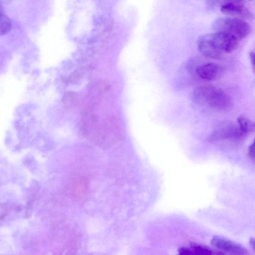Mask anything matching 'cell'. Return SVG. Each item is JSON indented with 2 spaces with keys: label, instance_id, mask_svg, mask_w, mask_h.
<instances>
[{
  "label": "cell",
  "instance_id": "obj_1",
  "mask_svg": "<svg viewBox=\"0 0 255 255\" xmlns=\"http://www.w3.org/2000/svg\"><path fill=\"white\" fill-rule=\"evenodd\" d=\"M196 104L214 110H227L232 106L230 97L221 89L211 85L197 87L192 94Z\"/></svg>",
  "mask_w": 255,
  "mask_h": 255
},
{
  "label": "cell",
  "instance_id": "obj_2",
  "mask_svg": "<svg viewBox=\"0 0 255 255\" xmlns=\"http://www.w3.org/2000/svg\"><path fill=\"white\" fill-rule=\"evenodd\" d=\"M213 27L215 31L226 33L238 41L247 37L251 32L249 24L237 17H219L214 22Z\"/></svg>",
  "mask_w": 255,
  "mask_h": 255
},
{
  "label": "cell",
  "instance_id": "obj_3",
  "mask_svg": "<svg viewBox=\"0 0 255 255\" xmlns=\"http://www.w3.org/2000/svg\"><path fill=\"white\" fill-rule=\"evenodd\" d=\"M215 47L224 53H230L237 47L238 40L232 36L221 32L207 34Z\"/></svg>",
  "mask_w": 255,
  "mask_h": 255
},
{
  "label": "cell",
  "instance_id": "obj_4",
  "mask_svg": "<svg viewBox=\"0 0 255 255\" xmlns=\"http://www.w3.org/2000/svg\"><path fill=\"white\" fill-rule=\"evenodd\" d=\"M211 245L219 251L234 255H245L247 250L241 245L224 237L215 236L211 240Z\"/></svg>",
  "mask_w": 255,
  "mask_h": 255
},
{
  "label": "cell",
  "instance_id": "obj_5",
  "mask_svg": "<svg viewBox=\"0 0 255 255\" xmlns=\"http://www.w3.org/2000/svg\"><path fill=\"white\" fill-rule=\"evenodd\" d=\"M197 46L199 51L204 56L209 58L220 59L223 54L214 46L207 34L199 37Z\"/></svg>",
  "mask_w": 255,
  "mask_h": 255
},
{
  "label": "cell",
  "instance_id": "obj_6",
  "mask_svg": "<svg viewBox=\"0 0 255 255\" xmlns=\"http://www.w3.org/2000/svg\"><path fill=\"white\" fill-rule=\"evenodd\" d=\"M220 9L225 14L236 16L237 18L252 19L253 17L248 9L239 3L225 2L222 4Z\"/></svg>",
  "mask_w": 255,
  "mask_h": 255
},
{
  "label": "cell",
  "instance_id": "obj_7",
  "mask_svg": "<svg viewBox=\"0 0 255 255\" xmlns=\"http://www.w3.org/2000/svg\"><path fill=\"white\" fill-rule=\"evenodd\" d=\"M178 252L179 254L183 255H211L222 254L208 247L195 243H192L189 248L181 247Z\"/></svg>",
  "mask_w": 255,
  "mask_h": 255
},
{
  "label": "cell",
  "instance_id": "obj_8",
  "mask_svg": "<svg viewBox=\"0 0 255 255\" xmlns=\"http://www.w3.org/2000/svg\"><path fill=\"white\" fill-rule=\"evenodd\" d=\"M219 66L214 63H209L198 67L196 72L202 79L207 81H211L217 78L219 74Z\"/></svg>",
  "mask_w": 255,
  "mask_h": 255
},
{
  "label": "cell",
  "instance_id": "obj_9",
  "mask_svg": "<svg viewBox=\"0 0 255 255\" xmlns=\"http://www.w3.org/2000/svg\"><path fill=\"white\" fill-rule=\"evenodd\" d=\"M237 122L240 130L244 134L255 131V123L249 119L243 116L239 117Z\"/></svg>",
  "mask_w": 255,
  "mask_h": 255
},
{
  "label": "cell",
  "instance_id": "obj_10",
  "mask_svg": "<svg viewBox=\"0 0 255 255\" xmlns=\"http://www.w3.org/2000/svg\"><path fill=\"white\" fill-rule=\"evenodd\" d=\"M12 23L9 18L0 12V34L4 35L9 32L11 28Z\"/></svg>",
  "mask_w": 255,
  "mask_h": 255
},
{
  "label": "cell",
  "instance_id": "obj_11",
  "mask_svg": "<svg viewBox=\"0 0 255 255\" xmlns=\"http://www.w3.org/2000/svg\"><path fill=\"white\" fill-rule=\"evenodd\" d=\"M248 154L250 158L255 161V139L249 147Z\"/></svg>",
  "mask_w": 255,
  "mask_h": 255
},
{
  "label": "cell",
  "instance_id": "obj_12",
  "mask_svg": "<svg viewBox=\"0 0 255 255\" xmlns=\"http://www.w3.org/2000/svg\"><path fill=\"white\" fill-rule=\"evenodd\" d=\"M250 59L253 69L255 73V52L250 53Z\"/></svg>",
  "mask_w": 255,
  "mask_h": 255
},
{
  "label": "cell",
  "instance_id": "obj_13",
  "mask_svg": "<svg viewBox=\"0 0 255 255\" xmlns=\"http://www.w3.org/2000/svg\"><path fill=\"white\" fill-rule=\"evenodd\" d=\"M249 245L255 251V237H252L250 239Z\"/></svg>",
  "mask_w": 255,
  "mask_h": 255
}]
</instances>
